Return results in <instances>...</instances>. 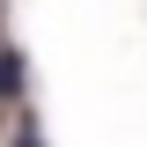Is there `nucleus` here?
Masks as SVG:
<instances>
[{"label": "nucleus", "instance_id": "2", "mask_svg": "<svg viewBox=\"0 0 147 147\" xmlns=\"http://www.w3.org/2000/svg\"><path fill=\"white\" fill-rule=\"evenodd\" d=\"M15 147H44V132H37V125H22V132H15Z\"/></svg>", "mask_w": 147, "mask_h": 147}, {"label": "nucleus", "instance_id": "1", "mask_svg": "<svg viewBox=\"0 0 147 147\" xmlns=\"http://www.w3.org/2000/svg\"><path fill=\"white\" fill-rule=\"evenodd\" d=\"M22 96V52H0V103Z\"/></svg>", "mask_w": 147, "mask_h": 147}]
</instances>
